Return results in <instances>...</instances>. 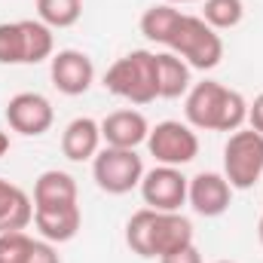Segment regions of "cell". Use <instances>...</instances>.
<instances>
[{
	"label": "cell",
	"instance_id": "cell-23",
	"mask_svg": "<svg viewBox=\"0 0 263 263\" xmlns=\"http://www.w3.org/2000/svg\"><path fill=\"white\" fill-rule=\"evenodd\" d=\"M0 65H25V40L18 22H0Z\"/></svg>",
	"mask_w": 263,
	"mask_h": 263
},
{
	"label": "cell",
	"instance_id": "cell-25",
	"mask_svg": "<svg viewBox=\"0 0 263 263\" xmlns=\"http://www.w3.org/2000/svg\"><path fill=\"white\" fill-rule=\"evenodd\" d=\"M25 263H62L59 257V251L52 248V242H34V248H31V254H28V260Z\"/></svg>",
	"mask_w": 263,
	"mask_h": 263
},
{
	"label": "cell",
	"instance_id": "cell-1",
	"mask_svg": "<svg viewBox=\"0 0 263 263\" xmlns=\"http://www.w3.org/2000/svg\"><path fill=\"white\" fill-rule=\"evenodd\" d=\"M190 126L208 132H236L248 120V101L236 92L227 89L214 80H202L187 92V107H184Z\"/></svg>",
	"mask_w": 263,
	"mask_h": 263
},
{
	"label": "cell",
	"instance_id": "cell-11",
	"mask_svg": "<svg viewBox=\"0 0 263 263\" xmlns=\"http://www.w3.org/2000/svg\"><path fill=\"white\" fill-rule=\"evenodd\" d=\"M193 245V223L178 211H156L150 227V257H168Z\"/></svg>",
	"mask_w": 263,
	"mask_h": 263
},
{
	"label": "cell",
	"instance_id": "cell-21",
	"mask_svg": "<svg viewBox=\"0 0 263 263\" xmlns=\"http://www.w3.org/2000/svg\"><path fill=\"white\" fill-rule=\"evenodd\" d=\"M156 211L153 208H141L135 211L126 223V245L138 257H150V227H153Z\"/></svg>",
	"mask_w": 263,
	"mask_h": 263
},
{
	"label": "cell",
	"instance_id": "cell-15",
	"mask_svg": "<svg viewBox=\"0 0 263 263\" xmlns=\"http://www.w3.org/2000/svg\"><path fill=\"white\" fill-rule=\"evenodd\" d=\"M34 220V202L31 196L0 178V233H18Z\"/></svg>",
	"mask_w": 263,
	"mask_h": 263
},
{
	"label": "cell",
	"instance_id": "cell-27",
	"mask_svg": "<svg viewBox=\"0 0 263 263\" xmlns=\"http://www.w3.org/2000/svg\"><path fill=\"white\" fill-rule=\"evenodd\" d=\"M248 123H251L254 132L263 135V92L254 98V104H248Z\"/></svg>",
	"mask_w": 263,
	"mask_h": 263
},
{
	"label": "cell",
	"instance_id": "cell-17",
	"mask_svg": "<svg viewBox=\"0 0 263 263\" xmlns=\"http://www.w3.org/2000/svg\"><path fill=\"white\" fill-rule=\"evenodd\" d=\"M156 86L159 98H181L190 89V65L175 52H156Z\"/></svg>",
	"mask_w": 263,
	"mask_h": 263
},
{
	"label": "cell",
	"instance_id": "cell-16",
	"mask_svg": "<svg viewBox=\"0 0 263 263\" xmlns=\"http://www.w3.org/2000/svg\"><path fill=\"white\" fill-rule=\"evenodd\" d=\"M77 202V181L67 172H43L34 184V208H55Z\"/></svg>",
	"mask_w": 263,
	"mask_h": 263
},
{
	"label": "cell",
	"instance_id": "cell-2",
	"mask_svg": "<svg viewBox=\"0 0 263 263\" xmlns=\"http://www.w3.org/2000/svg\"><path fill=\"white\" fill-rule=\"evenodd\" d=\"M168 52L181 55L184 62L196 70H211L220 65L223 59V40L220 34L199 15H187L181 12V18L175 22L168 40H165Z\"/></svg>",
	"mask_w": 263,
	"mask_h": 263
},
{
	"label": "cell",
	"instance_id": "cell-28",
	"mask_svg": "<svg viewBox=\"0 0 263 263\" xmlns=\"http://www.w3.org/2000/svg\"><path fill=\"white\" fill-rule=\"evenodd\" d=\"M6 150H9V135L0 132V156H6Z\"/></svg>",
	"mask_w": 263,
	"mask_h": 263
},
{
	"label": "cell",
	"instance_id": "cell-9",
	"mask_svg": "<svg viewBox=\"0 0 263 263\" xmlns=\"http://www.w3.org/2000/svg\"><path fill=\"white\" fill-rule=\"evenodd\" d=\"M49 77L62 95H83V92H89V86L95 80V65L80 49H62L52 55Z\"/></svg>",
	"mask_w": 263,
	"mask_h": 263
},
{
	"label": "cell",
	"instance_id": "cell-26",
	"mask_svg": "<svg viewBox=\"0 0 263 263\" xmlns=\"http://www.w3.org/2000/svg\"><path fill=\"white\" fill-rule=\"evenodd\" d=\"M159 263H202V254L196 251V245H187V248H181L168 257H159Z\"/></svg>",
	"mask_w": 263,
	"mask_h": 263
},
{
	"label": "cell",
	"instance_id": "cell-5",
	"mask_svg": "<svg viewBox=\"0 0 263 263\" xmlns=\"http://www.w3.org/2000/svg\"><path fill=\"white\" fill-rule=\"evenodd\" d=\"M92 175H95V184L110 193V196H123L135 190L144 178V162L135 150H123V147H104L95 153V162H92Z\"/></svg>",
	"mask_w": 263,
	"mask_h": 263
},
{
	"label": "cell",
	"instance_id": "cell-18",
	"mask_svg": "<svg viewBox=\"0 0 263 263\" xmlns=\"http://www.w3.org/2000/svg\"><path fill=\"white\" fill-rule=\"evenodd\" d=\"M22 40H25V65H40L46 59H52L55 40H52V28L43 25L40 18H22Z\"/></svg>",
	"mask_w": 263,
	"mask_h": 263
},
{
	"label": "cell",
	"instance_id": "cell-31",
	"mask_svg": "<svg viewBox=\"0 0 263 263\" xmlns=\"http://www.w3.org/2000/svg\"><path fill=\"white\" fill-rule=\"evenodd\" d=\"M220 263H230V260H220Z\"/></svg>",
	"mask_w": 263,
	"mask_h": 263
},
{
	"label": "cell",
	"instance_id": "cell-14",
	"mask_svg": "<svg viewBox=\"0 0 263 263\" xmlns=\"http://www.w3.org/2000/svg\"><path fill=\"white\" fill-rule=\"evenodd\" d=\"M101 144V123H95L92 117H77L67 123L65 135H62V153L70 162H86L95 159Z\"/></svg>",
	"mask_w": 263,
	"mask_h": 263
},
{
	"label": "cell",
	"instance_id": "cell-3",
	"mask_svg": "<svg viewBox=\"0 0 263 263\" xmlns=\"http://www.w3.org/2000/svg\"><path fill=\"white\" fill-rule=\"evenodd\" d=\"M104 86L107 92L126 98L132 104H150L159 98V86H156V52L147 49H135L129 55H123L120 62L107 67L104 73Z\"/></svg>",
	"mask_w": 263,
	"mask_h": 263
},
{
	"label": "cell",
	"instance_id": "cell-20",
	"mask_svg": "<svg viewBox=\"0 0 263 263\" xmlns=\"http://www.w3.org/2000/svg\"><path fill=\"white\" fill-rule=\"evenodd\" d=\"M37 15L49 28H70L83 15V0H37Z\"/></svg>",
	"mask_w": 263,
	"mask_h": 263
},
{
	"label": "cell",
	"instance_id": "cell-4",
	"mask_svg": "<svg viewBox=\"0 0 263 263\" xmlns=\"http://www.w3.org/2000/svg\"><path fill=\"white\" fill-rule=\"evenodd\" d=\"M263 175V135L236 129L223 147V178L233 190H251Z\"/></svg>",
	"mask_w": 263,
	"mask_h": 263
},
{
	"label": "cell",
	"instance_id": "cell-22",
	"mask_svg": "<svg viewBox=\"0 0 263 263\" xmlns=\"http://www.w3.org/2000/svg\"><path fill=\"white\" fill-rule=\"evenodd\" d=\"M245 15V6L242 0H205V9H202V18L214 28V31H227V28H236Z\"/></svg>",
	"mask_w": 263,
	"mask_h": 263
},
{
	"label": "cell",
	"instance_id": "cell-6",
	"mask_svg": "<svg viewBox=\"0 0 263 263\" xmlns=\"http://www.w3.org/2000/svg\"><path fill=\"white\" fill-rule=\"evenodd\" d=\"M147 150L159 165H187L199 156V138L196 132L178 120H165L147 135Z\"/></svg>",
	"mask_w": 263,
	"mask_h": 263
},
{
	"label": "cell",
	"instance_id": "cell-24",
	"mask_svg": "<svg viewBox=\"0 0 263 263\" xmlns=\"http://www.w3.org/2000/svg\"><path fill=\"white\" fill-rule=\"evenodd\" d=\"M34 248V239L18 230V233H0V263H25Z\"/></svg>",
	"mask_w": 263,
	"mask_h": 263
},
{
	"label": "cell",
	"instance_id": "cell-29",
	"mask_svg": "<svg viewBox=\"0 0 263 263\" xmlns=\"http://www.w3.org/2000/svg\"><path fill=\"white\" fill-rule=\"evenodd\" d=\"M257 236H260V245H263V214H260V227H257Z\"/></svg>",
	"mask_w": 263,
	"mask_h": 263
},
{
	"label": "cell",
	"instance_id": "cell-13",
	"mask_svg": "<svg viewBox=\"0 0 263 263\" xmlns=\"http://www.w3.org/2000/svg\"><path fill=\"white\" fill-rule=\"evenodd\" d=\"M80 205H55V208H34V223L46 242H70L80 233Z\"/></svg>",
	"mask_w": 263,
	"mask_h": 263
},
{
	"label": "cell",
	"instance_id": "cell-8",
	"mask_svg": "<svg viewBox=\"0 0 263 263\" xmlns=\"http://www.w3.org/2000/svg\"><path fill=\"white\" fill-rule=\"evenodd\" d=\"M52 120H55V110H52L49 98H43L40 92H18L6 104V123L18 135L37 138V135L49 132Z\"/></svg>",
	"mask_w": 263,
	"mask_h": 263
},
{
	"label": "cell",
	"instance_id": "cell-12",
	"mask_svg": "<svg viewBox=\"0 0 263 263\" xmlns=\"http://www.w3.org/2000/svg\"><path fill=\"white\" fill-rule=\"evenodd\" d=\"M147 135H150V126H147L144 114H138V110H117L101 120V141H107V147L135 150L138 144L147 141Z\"/></svg>",
	"mask_w": 263,
	"mask_h": 263
},
{
	"label": "cell",
	"instance_id": "cell-19",
	"mask_svg": "<svg viewBox=\"0 0 263 263\" xmlns=\"http://www.w3.org/2000/svg\"><path fill=\"white\" fill-rule=\"evenodd\" d=\"M178 18H181V9H175L172 3L150 6V9L141 15V34H144L147 40L165 46V40H168V34H172V28H175Z\"/></svg>",
	"mask_w": 263,
	"mask_h": 263
},
{
	"label": "cell",
	"instance_id": "cell-10",
	"mask_svg": "<svg viewBox=\"0 0 263 263\" xmlns=\"http://www.w3.org/2000/svg\"><path fill=\"white\" fill-rule=\"evenodd\" d=\"M187 199H190V205H193L196 214L217 217V214H223L230 208L233 187L217 172H199L196 178H190V184H187Z\"/></svg>",
	"mask_w": 263,
	"mask_h": 263
},
{
	"label": "cell",
	"instance_id": "cell-30",
	"mask_svg": "<svg viewBox=\"0 0 263 263\" xmlns=\"http://www.w3.org/2000/svg\"><path fill=\"white\" fill-rule=\"evenodd\" d=\"M165 3H196V0H165Z\"/></svg>",
	"mask_w": 263,
	"mask_h": 263
},
{
	"label": "cell",
	"instance_id": "cell-7",
	"mask_svg": "<svg viewBox=\"0 0 263 263\" xmlns=\"http://www.w3.org/2000/svg\"><path fill=\"white\" fill-rule=\"evenodd\" d=\"M187 178L175 165H156L141 178V196L153 211H178L187 202Z\"/></svg>",
	"mask_w": 263,
	"mask_h": 263
}]
</instances>
